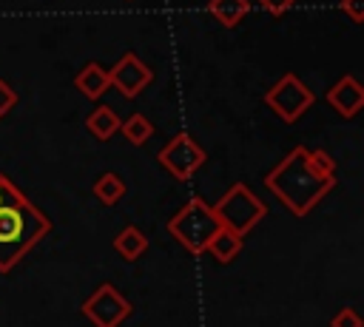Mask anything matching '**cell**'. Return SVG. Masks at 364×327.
<instances>
[{"label":"cell","instance_id":"cell-3","mask_svg":"<svg viewBox=\"0 0 364 327\" xmlns=\"http://www.w3.org/2000/svg\"><path fill=\"white\" fill-rule=\"evenodd\" d=\"M219 219L213 208L202 196H191L171 219H168V233L193 256H202L210 245V239L219 230Z\"/></svg>","mask_w":364,"mask_h":327},{"label":"cell","instance_id":"cell-6","mask_svg":"<svg viewBox=\"0 0 364 327\" xmlns=\"http://www.w3.org/2000/svg\"><path fill=\"white\" fill-rule=\"evenodd\" d=\"M205 159H208L205 148H202L188 131L171 136L168 145L156 154V162H159L173 179H191V176L205 165Z\"/></svg>","mask_w":364,"mask_h":327},{"label":"cell","instance_id":"cell-21","mask_svg":"<svg viewBox=\"0 0 364 327\" xmlns=\"http://www.w3.org/2000/svg\"><path fill=\"white\" fill-rule=\"evenodd\" d=\"M17 193H20V188H17L6 173H0V205H3V202H9V199H11V196H17Z\"/></svg>","mask_w":364,"mask_h":327},{"label":"cell","instance_id":"cell-16","mask_svg":"<svg viewBox=\"0 0 364 327\" xmlns=\"http://www.w3.org/2000/svg\"><path fill=\"white\" fill-rule=\"evenodd\" d=\"M119 131L131 145H145L154 136V125H151V119L145 114H131L128 119L119 122Z\"/></svg>","mask_w":364,"mask_h":327},{"label":"cell","instance_id":"cell-5","mask_svg":"<svg viewBox=\"0 0 364 327\" xmlns=\"http://www.w3.org/2000/svg\"><path fill=\"white\" fill-rule=\"evenodd\" d=\"M313 91L307 88V82L301 77H296L293 71L282 74L267 91H264V105L284 122H296L299 117L307 114V108L313 105Z\"/></svg>","mask_w":364,"mask_h":327},{"label":"cell","instance_id":"cell-10","mask_svg":"<svg viewBox=\"0 0 364 327\" xmlns=\"http://www.w3.org/2000/svg\"><path fill=\"white\" fill-rule=\"evenodd\" d=\"M74 85H77V91L85 94L88 100H100V97L111 88V82H108V71H105L100 63H88V65H82V68L77 71V77H74Z\"/></svg>","mask_w":364,"mask_h":327},{"label":"cell","instance_id":"cell-14","mask_svg":"<svg viewBox=\"0 0 364 327\" xmlns=\"http://www.w3.org/2000/svg\"><path fill=\"white\" fill-rule=\"evenodd\" d=\"M239 250H242V236L230 233L228 227H219L216 236H213L210 245H208V253H210L216 262H222V264H230V262L239 256Z\"/></svg>","mask_w":364,"mask_h":327},{"label":"cell","instance_id":"cell-9","mask_svg":"<svg viewBox=\"0 0 364 327\" xmlns=\"http://www.w3.org/2000/svg\"><path fill=\"white\" fill-rule=\"evenodd\" d=\"M327 105L336 111V114H341L344 119H353L361 108H364V85L353 77V74H344V77H338L330 88H327Z\"/></svg>","mask_w":364,"mask_h":327},{"label":"cell","instance_id":"cell-17","mask_svg":"<svg viewBox=\"0 0 364 327\" xmlns=\"http://www.w3.org/2000/svg\"><path fill=\"white\" fill-rule=\"evenodd\" d=\"M330 327H364L361 316L353 310V307H341L333 318H330Z\"/></svg>","mask_w":364,"mask_h":327},{"label":"cell","instance_id":"cell-19","mask_svg":"<svg viewBox=\"0 0 364 327\" xmlns=\"http://www.w3.org/2000/svg\"><path fill=\"white\" fill-rule=\"evenodd\" d=\"M341 11L353 23H364V0H341Z\"/></svg>","mask_w":364,"mask_h":327},{"label":"cell","instance_id":"cell-4","mask_svg":"<svg viewBox=\"0 0 364 327\" xmlns=\"http://www.w3.org/2000/svg\"><path fill=\"white\" fill-rule=\"evenodd\" d=\"M210 208H213L219 225L242 239L267 216V205L245 182H233Z\"/></svg>","mask_w":364,"mask_h":327},{"label":"cell","instance_id":"cell-11","mask_svg":"<svg viewBox=\"0 0 364 327\" xmlns=\"http://www.w3.org/2000/svg\"><path fill=\"white\" fill-rule=\"evenodd\" d=\"M114 250H117L125 262H136V259L148 250V236H145L136 225H125V227L114 236Z\"/></svg>","mask_w":364,"mask_h":327},{"label":"cell","instance_id":"cell-20","mask_svg":"<svg viewBox=\"0 0 364 327\" xmlns=\"http://www.w3.org/2000/svg\"><path fill=\"white\" fill-rule=\"evenodd\" d=\"M259 6L267 11V14H273V17H279V14H284V11H290L293 6H296V0H259Z\"/></svg>","mask_w":364,"mask_h":327},{"label":"cell","instance_id":"cell-13","mask_svg":"<svg viewBox=\"0 0 364 327\" xmlns=\"http://www.w3.org/2000/svg\"><path fill=\"white\" fill-rule=\"evenodd\" d=\"M247 11H250L247 0H208V14H213L216 23H222L225 28L239 26Z\"/></svg>","mask_w":364,"mask_h":327},{"label":"cell","instance_id":"cell-18","mask_svg":"<svg viewBox=\"0 0 364 327\" xmlns=\"http://www.w3.org/2000/svg\"><path fill=\"white\" fill-rule=\"evenodd\" d=\"M14 105H17V91L6 80H0V117H6Z\"/></svg>","mask_w":364,"mask_h":327},{"label":"cell","instance_id":"cell-1","mask_svg":"<svg viewBox=\"0 0 364 327\" xmlns=\"http://www.w3.org/2000/svg\"><path fill=\"white\" fill-rule=\"evenodd\" d=\"M264 188L293 213V216H307L333 188H336V173H321L310 165L307 148L296 145L287 151L279 165L264 173Z\"/></svg>","mask_w":364,"mask_h":327},{"label":"cell","instance_id":"cell-2","mask_svg":"<svg viewBox=\"0 0 364 327\" xmlns=\"http://www.w3.org/2000/svg\"><path fill=\"white\" fill-rule=\"evenodd\" d=\"M48 230H51V219L40 208H34L23 191L9 202H3L0 205V273H9Z\"/></svg>","mask_w":364,"mask_h":327},{"label":"cell","instance_id":"cell-12","mask_svg":"<svg viewBox=\"0 0 364 327\" xmlns=\"http://www.w3.org/2000/svg\"><path fill=\"white\" fill-rule=\"evenodd\" d=\"M119 114L114 111V108H108V105H97L88 117H85V128H88V134L91 136H97V139H111L117 131H119Z\"/></svg>","mask_w":364,"mask_h":327},{"label":"cell","instance_id":"cell-8","mask_svg":"<svg viewBox=\"0 0 364 327\" xmlns=\"http://www.w3.org/2000/svg\"><path fill=\"white\" fill-rule=\"evenodd\" d=\"M154 80V71L145 65V60H139L134 51H125L114 68L108 71V82L128 100H134L136 94H142Z\"/></svg>","mask_w":364,"mask_h":327},{"label":"cell","instance_id":"cell-7","mask_svg":"<svg viewBox=\"0 0 364 327\" xmlns=\"http://www.w3.org/2000/svg\"><path fill=\"white\" fill-rule=\"evenodd\" d=\"M80 310L94 327H119L131 316V301L114 284L105 282L82 301Z\"/></svg>","mask_w":364,"mask_h":327},{"label":"cell","instance_id":"cell-15","mask_svg":"<svg viewBox=\"0 0 364 327\" xmlns=\"http://www.w3.org/2000/svg\"><path fill=\"white\" fill-rule=\"evenodd\" d=\"M91 191H94V196L102 202V205H117L122 196H125V182L114 173V171H105L94 185H91Z\"/></svg>","mask_w":364,"mask_h":327}]
</instances>
